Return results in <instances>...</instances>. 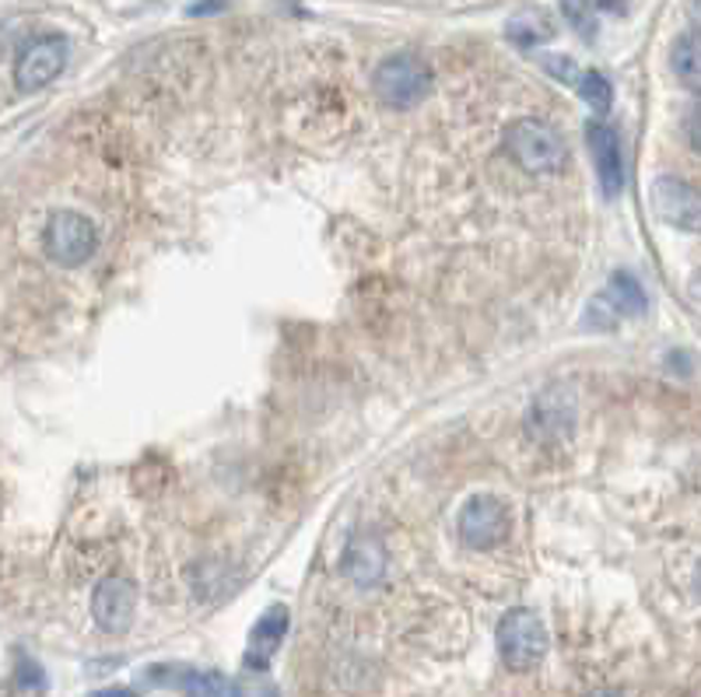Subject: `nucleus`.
<instances>
[{
    "instance_id": "f257e3e1",
    "label": "nucleus",
    "mask_w": 701,
    "mask_h": 697,
    "mask_svg": "<svg viewBox=\"0 0 701 697\" xmlns=\"http://www.w3.org/2000/svg\"><path fill=\"white\" fill-rule=\"evenodd\" d=\"M551 648V635H547V624L540 620L537 610H526V606H516L498 624V651L501 663H506L512 673H526L537 669Z\"/></svg>"
},
{
    "instance_id": "f03ea898",
    "label": "nucleus",
    "mask_w": 701,
    "mask_h": 697,
    "mask_svg": "<svg viewBox=\"0 0 701 697\" xmlns=\"http://www.w3.org/2000/svg\"><path fill=\"white\" fill-rule=\"evenodd\" d=\"M372 88L383 105L389 109H414L418 102H425L428 88H431V71L421 57L414 53H397L386 57L376 74H372Z\"/></svg>"
},
{
    "instance_id": "7ed1b4c3",
    "label": "nucleus",
    "mask_w": 701,
    "mask_h": 697,
    "mask_svg": "<svg viewBox=\"0 0 701 697\" xmlns=\"http://www.w3.org/2000/svg\"><path fill=\"white\" fill-rule=\"evenodd\" d=\"M509 151L512 159L526 169V172H540V175H555L568 165V148L558 138L555 127H547L543 120H516L509 127Z\"/></svg>"
},
{
    "instance_id": "20e7f679",
    "label": "nucleus",
    "mask_w": 701,
    "mask_h": 697,
    "mask_svg": "<svg viewBox=\"0 0 701 697\" xmlns=\"http://www.w3.org/2000/svg\"><path fill=\"white\" fill-rule=\"evenodd\" d=\"M47 256L57 266H81L99 253V229L92 218H84L81 211H57L47 224Z\"/></svg>"
},
{
    "instance_id": "39448f33",
    "label": "nucleus",
    "mask_w": 701,
    "mask_h": 697,
    "mask_svg": "<svg viewBox=\"0 0 701 697\" xmlns=\"http://www.w3.org/2000/svg\"><path fill=\"white\" fill-rule=\"evenodd\" d=\"M459 539L474 550H491L498 544H506V536L512 529V512L509 505L495 498V494H477L464 508H459L456 519Z\"/></svg>"
},
{
    "instance_id": "423d86ee",
    "label": "nucleus",
    "mask_w": 701,
    "mask_h": 697,
    "mask_svg": "<svg viewBox=\"0 0 701 697\" xmlns=\"http://www.w3.org/2000/svg\"><path fill=\"white\" fill-rule=\"evenodd\" d=\"M68 67V39L63 36H39L14 60V84L21 92H39L60 78Z\"/></svg>"
},
{
    "instance_id": "0eeeda50",
    "label": "nucleus",
    "mask_w": 701,
    "mask_h": 697,
    "mask_svg": "<svg viewBox=\"0 0 701 697\" xmlns=\"http://www.w3.org/2000/svg\"><path fill=\"white\" fill-rule=\"evenodd\" d=\"M586 144H589V154H593V165H597L600 193L607 200H618L624 193V183H628L618 130L603 120H589L586 123Z\"/></svg>"
},
{
    "instance_id": "6e6552de",
    "label": "nucleus",
    "mask_w": 701,
    "mask_h": 697,
    "mask_svg": "<svg viewBox=\"0 0 701 697\" xmlns=\"http://www.w3.org/2000/svg\"><path fill=\"white\" fill-rule=\"evenodd\" d=\"M138 614V589L123 575L102 578L92 593V617L105 635H123Z\"/></svg>"
},
{
    "instance_id": "1a4fd4ad",
    "label": "nucleus",
    "mask_w": 701,
    "mask_h": 697,
    "mask_svg": "<svg viewBox=\"0 0 701 697\" xmlns=\"http://www.w3.org/2000/svg\"><path fill=\"white\" fill-rule=\"evenodd\" d=\"M652 208L667 224L681 232H698L701 208H698V190L681 175H660L652 183Z\"/></svg>"
},
{
    "instance_id": "9d476101",
    "label": "nucleus",
    "mask_w": 701,
    "mask_h": 697,
    "mask_svg": "<svg viewBox=\"0 0 701 697\" xmlns=\"http://www.w3.org/2000/svg\"><path fill=\"white\" fill-rule=\"evenodd\" d=\"M576 421V403L572 393L565 390H547L543 396H537L534 411H530V435L540 442H551L572 432Z\"/></svg>"
},
{
    "instance_id": "9b49d317",
    "label": "nucleus",
    "mask_w": 701,
    "mask_h": 697,
    "mask_svg": "<svg viewBox=\"0 0 701 697\" xmlns=\"http://www.w3.org/2000/svg\"><path fill=\"white\" fill-rule=\"evenodd\" d=\"M288 606H271V610H263V617L256 620L253 635H250V651H246V666L263 673L267 669V663L274 659V651L281 648L284 635H288Z\"/></svg>"
},
{
    "instance_id": "f8f14e48",
    "label": "nucleus",
    "mask_w": 701,
    "mask_h": 697,
    "mask_svg": "<svg viewBox=\"0 0 701 697\" xmlns=\"http://www.w3.org/2000/svg\"><path fill=\"white\" fill-rule=\"evenodd\" d=\"M151 684H175L186 697H232V684L214 669H186V666H155L148 673Z\"/></svg>"
},
{
    "instance_id": "ddd939ff",
    "label": "nucleus",
    "mask_w": 701,
    "mask_h": 697,
    "mask_svg": "<svg viewBox=\"0 0 701 697\" xmlns=\"http://www.w3.org/2000/svg\"><path fill=\"white\" fill-rule=\"evenodd\" d=\"M344 575L355 582V586H376L386 575V554L379 539L355 536L344 550Z\"/></svg>"
},
{
    "instance_id": "4468645a",
    "label": "nucleus",
    "mask_w": 701,
    "mask_h": 697,
    "mask_svg": "<svg viewBox=\"0 0 701 697\" xmlns=\"http://www.w3.org/2000/svg\"><path fill=\"white\" fill-rule=\"evenodd\" d=\"M506 36L516 42V47L534 50V47H543L547 39H555V21L547 11L530 8V11H519L516 18H509Z\"/></svg>"
},
{
    "instance_id": "2eb2a0df",
    "label": "nucleus",
    "mask_w": 701,
    "mask_h": 697,
    "mask_svg": "<svg viewBox=\"0 0 701 697\" xmlns=\"http://www.w3.org/2000/svg\"><path fill=\"white\" fill-rule=\"evenodd\" d=\"M603 299L610 302V309L618 312V320L621 316H639V312H646V291L642 284L634 281L631 274H613L607 291H603Z\"/></svg>"
},
{
    "instance_id": "dca6fc26",
    "label": "nucleus",
    "mask_w": 701,
    "mask_h": 697,
    "mask_svg": "<svg viewBox=\"0 0 701 697\" xmlns=\"http://www.w3.org/2000/svg\"><path fill=\"white\" fill-rule=\"evenodd\" d=\"M576 92L586 99V105L593 109L597 117H603V112H610V105H613V88L600 71H582L576 81Z\"/></svg>"
},
{
    "instance_id": "f3484780",
    "label": "nucleus",
    "mask_w": 701,
    "mask_h": 697,
    "mask_svg": "<svg viewBox=\"0 0 701 697\" xmlns=\"http://www.w3.org/2000/svg\"><path fill=\"white\" fill-rule=\"evenodd\" d=\"M673 71L694 92L698 88V32L694 29L673 42Z\"/></svg>"
},
{
    "instance_id": "a211bd4d",
    "label": "nucleus",
    "mask_w": 701,
    "mask_h": 697,
    "mask_svg": "<svg viewBox=\"0 0 701 697\" xmlns=\"http://www.w3.org/2000/svg\"><path fill=\"white\" fill-rule=\"evenodd\" d=\"M232 697H281V694L267 677H263V673H250V677L232 684Z\"/></svg>"
},
{
    "instance_id": "6ab92c4d",
    "label": "nucleus",
    "mask_w": 701,
    "mask_h": 697,
    "mask_svg": "<svg viewBox=\"0 0 701 697\" xmlns=\"http://www.w3.org/2000/svg\"><path fill=\"white\" fill-rule=\"evenodd\" d=\"M540 63H543V71L551 74V78H558L561 84H572L576 88V81H579V67H576V60H568V57H540Z\"/></svg>"
},
{
    "instance_id": "aec40b11",
    "label": "nucleus",
    "mask_w": 701,
    "mask_h": 697,
    "mask_svg": "<svg viewBox=\"0 0 701 697\" xmlns=\"http://www.w3.org/2000/svg\"><path fill=\"white\" fill-rule=\"evenodd\" d=\"M561 8H565V18L572 21V26L582 36H589V18H586V4H582V0H561Z\"/></svg>"
},
{
    "instance_id": "412c9836",
    "label": "nucleus",
    "mask_w": 701,
    "mask_h": 697,
    "mask_svg": "<svg viewBox=\"0 0 701 697\" xmlns=\"http://www.w3.org/2000/svg\"><path fill=\"white\" fill-rule=\"evenodd\" d=\"M225 8H228V0H201V4H193V8H190V18L217 14V11H225Z\"/></svg>"
},
{
    "instance_id": "4be33fe9",
    "label": "nucleus",
    "mask_w": 701,
    "mask_h": 697,
    "mask_svg": "<svg viewBox=\"0 0 701 697\" xmlns=\"http://www.w3.org/2000/svg\"><path fill=\"white\" fill-rule=\"evenodd\" d=\"M92 697H138L130 687H102V690H95Z\"/></svg>"
},
{
    "instance_id": "5701e85b",
    "label": "nucleus",
    "mask_w": 701,
    "mask_h": 697,
    "mask_svg": "<svg viewBox=\"0 0 701 697\" xmlns=\"http://www.w3.org/2000/svg\"><path fill=\"white\" fill-rule=\"evenodd\" d=\"M593 697H621L618 690H600V694H593Z\"/></svg>"
},
{
    "instance_id": "b1692460",
    "label": "nucleus",
    "mask_w": 701,
    "mask_h": 697,
    "mask_svg": "<svg viewBox=\"0 0 701 697\" xmlns=\"http://www.w3.org/2000/svg\"><path fill=\"white\" fill-rule=\"evenodd\" d=\"M600 8H618V0H600Z\"/></svg>"
}]
</instances>
